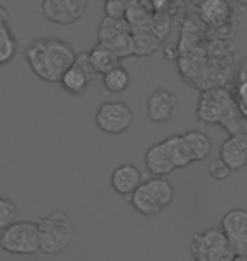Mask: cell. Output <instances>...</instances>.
Listing matches in <instances>:
<instances>
[{
	"label": "cell",
	"mask_w": 247,
	"mask_h": 261,
	"mask_svg": "<svg viewBox=\"0 0 247 261\" xmlns=\"http://www.w3.org/2000/svg\"><path fill=\"white\" fill-rule=\"evenodd\" d=\"M129 33H132V31H130V25L127 20H125V17L117 19V17H108V15H105L102 24H100V28H98V43L108 46L110 43H114L115 39L122 38L124 34H129Z\"/></svg>",
	"instance_id": "cell-18"
},
{
	"label": "cell",
	"mask_w": 247,
	"mask_h": 261,
	"mask_svg": "<svg viewBox=\"0 0 247 261\" xmlns=\"http://www.w3.org/2000/svg\"><path fill=\"white\" fill-rule=\"evenodd\" d=\"M88 56H90L92 65L100 76H103L105 73L112 71L114 68L120 66V58L105 44L97 43L90 51H88Z\"/></svg>",
	"instance_id": "cell-17"
},
{
	"label": "cell",
	"mask_w": 247,
	"mask_h": 261,
	"mask_svg": "<svg viewBox=\"0 0 247 261\" xmlns=\"http://www.w3.org/2000/svg\"><path fill=\"white\" fill-rule=\"evenodd\" d=\"M198 19L212 29H220L232 17V5L229 0H200L197 5Z\"/></svg>",
	"instance_id": "cell-11"
},
{
	"label": "cell",
	"mask_w": 247,
	"mask_h": 261,
	"mask_svg": "<svg viewBox=\"0 0 247 261\" xmlns=\"http://www.w3.org/2000/svg\"><path fill=\"white\" fill-rule=\"evenodd\" d=\"M244 80H247V60L240 63L237 70V82H244Z\"/></svg>",
	"instance_id": "cell-28"
},
{
	"label": "cell",
	"mask_w": 247,
	"mask_h": 261,
	"mask_svg": "<svg viewBox=\"0 0 247 261\" xmlns=\"http://www.w3.org/2000/svg\"><path fill=\"white\" fill-rule=\"evenodd\" d=\"M132 41H134V56H139V58L151 56L161 44V41L151 31H135V33H132Z\"/></svg>",
	"instance_id": "cell-23"
},
{
	"label": "cell",
	"mask_w": 247,
	"mask_h": 261,
	"mask_svg": "<svg viewBox=\"0 0 247 261\" xmlns=\"http://www.w3.org/2000/svg\"><path fill=\"white\" fill-rule=\"evenodd\" d=\"M146 168L152 176H168L176 168L164 143H156L146 151Z\"/></svg>",
	"instance_id": "cell-14"
},
{
	"label": "cell",
	"mask_w": 247,
	"mask_h": 261,
	"mask_svg": "<svg viewBox=\"0 0 247 261\" xmlns=\"http://www.w3.org/2000/svg\"><path fill=\"white\" fill-rule=\"evenodd\" d=\"M180 111V100L175 92L170 88L159 87L152 90L146 102V114L148 119L154 124H166L171 122Z\"/></svg>",
	"instance_id": "cell-9"
},
{
	"label": "cell",
	"mask_w": 247,
	"mask_h": 261,
	"mask_svg": "<svg viewBox=\"0 0 247 261\" xmlns=\"http://www.w3.org/2000/svg\"><path fill=\"white\" fill-rule=\"evenodd\" d=\"M220 227L229 239L235 256H247V211L245 208H230L222 217Z\"/></svg>",
	"instance_id": "cell-10"
},
{
	"label": "cell",
	"mask_w": 247,
	"mask_h": 261,
	"mask_svg": "<svg viewBox=\"0 0 247 261\" xmlns=\"http://www.w3.org/2000/svg\"><path fill=\"white\" fill-rule=\"evenodd\" d=\"M208 173H210V176H212L213 180H217V181H224V180H227L229 176H230V173H232V168L225 163L224 160H215V161H212L210 163V166H208Z\"/></svg>",
	"instance_id": "cell-27"
},
{
	"label": "cell",
	"mask_w": 247,
	"mask_h": 261,
	"mask_svg": "<svg viewBox=\"0 0 247 261\" xmlns=\"http://www.w3.org/2000/svg\"><path fill=\"white\" fill-rule=\"evenodd\" d=\"M141 184H143V173L132 163L117 166L110 175V185H112L114 192L122 197H130L139 189Z\"/></svg>",
	"instance_id": "cell-12"
},
{
	"label": "cell",
	"mask_w": 247,
	"mask_h": 261,
	"mask_svg": "<svg viewBox=\"0 0 247 261\" xmlns=\"http://www.w3.org/2000/svg\"><path fill=\"white\" fill-rule=\"evenodd\" d=\"M41 253L61 254L71 246L75 239V224L65 211H54L38 221Z\"/></svg>",
	"instance_id": "cell-3"
},
{
	"label": "cell",
	"mask_w": 247,
	"mask_h": 261,
	"mask_svg": "<svg viewBox=\"0 0 247 261\" xmlns=\"http://www.w3.org/2000/svg\"><path fill=\"white\" fill-rule=\"evenodd\" d=\"M10 17H9V10L4 7V5H0V24L2 22H9Z\"/></svg>",
	"instance_id": "cell-29"
},
{
	"label": "cell",
	"mask_w": 247,
	"mask_h": 261,
	"mask_svg": "<svg viewBox=\"0 0 247 261\" xmlns=\"http://www.w3.org/2000/svg\"><path fill=\"white\" fill-rule=\"evenodd\" d=\"M0 249L15 256H31L41 251L38 224L33 221H17L0 232Z\"/></svg>",
	"instance_id": "cell-5"
},
{
	"label": "cell",
	"mask_w": 247,
	"mask_h": 261,
	"mask_svg": "<svg viewBox=\"0 0 247 261\" xmlns=\"http://www.w3.org/2000/svg\"><path fill=\"white\" fill-rule=\"evenodd\" d=\"M232 97L239 114L247 121V80L235 82V88L232 90Z\"/></svg>",
	"instance_id": "cell-26"
},
{
	"label": "cell",
	"mask_w": 247,
	"mask_h": 261,
	"mask_svg": "<svg viewBox=\"0 0 247 261\" xmlns=\"http://www.w3.org/2000/svg\"><path fill=\"white\" fill-rule=\"evenodd\" d=\"M102 82H103L105 90L108 93H112V95H120V93H124L129 88L130 75L124 66H117V68H114L112 71L105 73L102 76Z\"/></svg>",
	"instance_id": "cell-22"
},
{
	"label": "cell",
	"mask_w": 247,
	"mask_h": 261,
	"mask_svg": "<svg viewBox=\"0 0 247 261\" xmlns=\"http://www.w3.org/2000/svg\"><path fill=\"white\" fill-rule=\"evenodd\" d=\"M19 217V208L12 198L7 195H0V232L9 226H12L14 222H17Z\"/></svg>",
	"instance_id": "cell-24"
},
{
	"label": "cell",
	"mask_w": 247,
	"mask_h": 261,
	"mask_svg": "<svg viewBox=\"0 0 247 261\" xmlns=\"http://www.w3.org/2000/svg\"><path fill=\"white\" fill-rule=\"evenodd\" d=\"M129 202L134 211L139 212L141 216H144V217H156L162 212V208L157 205V202L154 200V197H152V194L149 192L148 187H146L144 181L139 185V189L129 197Z\"/></svg>",
	"instance_id": "cell-16"
},
{
	"label": "cell",
	"mask_w": 247,
	"mask_h": 261,
	"mask_svg": "<svg viewBox=\"0 0 247 261\" xmlns=\"http://www.w3.org/2000/svg\"><path fill=\"white\" fill-rule=\"evenodd\" d=\"M19 43L10 29V22L0 24V66L9 65L15 58Z\"/></svg>",
	"instance_id": "cell-21"
},
{
	"label": "cell",
	"mask_w": 247,
	"mask_h": 261,
	"mask_svg": "<svg viewBox=\"0 0 247 261\" xmlns=\"http://www.w3.org/2000/svg\"><path fill=\"white\" fill-rule=\"evenodd\" d=\"M75 48L65 39L41 36L24 51L25 61L38 78L48 83H60L61 76L76 60Z\"/></svg>",
	"instance_id": "cell-1"
},
{
	"label": "cell",
	"mask_w": 247,
	"mask_h": 261,
	"mask_svg": "<svg viewBox=\"0 0 247 261\" xmlns=\"http://www.w3.org/2000/svg\"><path fill=\"white\" fill-rule=\"evenodd\" d=\"M235 4H239L240 7H245L247 9V0H235Z\"/></svg>",
	"instance_id": "cell-30"
},
{
	"label": "cell",
	"mask_w": 247,
	"mask_h": 261,
	"mask_svg": "<svg viewBox=\"0 0 247 261\" xmlns=\"http://www.w3.org/2000/svg\"><path fill=\"white\" fill-rule=\"evenodd\" d=\"M97 127L105 134H122L134 124V112L125 102L107 100L97 109L95 114Z\"/></svg>",
	"instance_id": "cell-6"
},
{
	"label": "cell",
	"mask_w": 247,
	"mask_h": 261,
	"mask_svg": "<svg viewBox=\"0 0 247 261\" xmlns=\"http://www.w3.org/2000/svg\"><path fill=\"white\" fill-rule=\"evenodd\" d=\"M232 261H247V256H235Z\"/></svg>",
	"instance_id": "cell-31"
},
{
	"label": "cell",
	"mask_w": 247,
	"mask_h": 261,
	"mask_svg": "<svg viewBox=\"0 0 247 261\" xmlns=\"http://www.w3.org/2000/svg\"><path fill=\"white\" fill-rule=\"evenodd\" d=\"M190 251L195 261H232L235 258L220 226H210L193 234Z\"/></svg>",
	"instance_id": "cell-4"
},
{
	"label": "cell",
	"mask_w": 247,
	"mask_h": 261,
	"mask_svg": "<svg viewBox=\"0 0 247 261\" xmlns=\"http://www.w3.org/2000/svg\"><path fill=\"white\" fill-rule=\"evenodd\" d=\"M88 0H43L41 15L58 25H71L78 22L87 10Z\"/></svg>",
	"instance_id": "cell-8"
},
{
	"label": "cell",
	"mask_w": 247,
	"mask_h": 261,
	"mask_svg": "<svg viewBox=\"0 0 247 261\" xmlns=\"http://www.w3.org/2000/svg\"><path fill=\"white\" fill-rule=\"evenodd\" d=\"M162 143H164L176 170L186 168V166H190L193 163L190 151H188L186 143H185V139H183L181 134H173V136H170V138H166Z\"/></svg>",
	"instance_id": "cell-19"
},
{
	"label": "cell",
	"mask_w": 247,
	"mask_h": 261,
	"mask_svg": "<svg viewBox=\"0 0 247 261\" xmlns=\"http://www.w3.org/2000/svg\"><path fill=\"white\" fill-rule=\"evenodd\" d=\"M197 119L203 126H222L230 136L247 133V121L235 107L232 92L224 87L202 92L197 106Z\"/></svg>",
	"instance_id": "cell-2"
},
{
	"label": "cell",
	"mask_w": 247,
	"mask_h": 261,
	"mask_svg": "<svg viewBox=\"0 0 247 261\" xmlns=\"http://www.w3.org/2000/svg\"><path fill=\"white\" fill-rule=\"evenodd\" d=\"M144 184L162 211L170 207L171 202L175 200V187L171 185V181L166 176H152L151 180L144 181Z\"/></svg>",
	"instance_id": "cell-20"
},
{
	"label": "cell",
	"mask_w": 247,
	"mask_h": 261,
	"mask_svg": "<svg viewBox=\"0 0 247 261\" xmlns=\"http://www.w3.org/2000/svg\"><path fill=\"white\" fill-rule=\"evenodd\" d=\"M170 28H171L170 17H168V15H166L164 12H157V14L154 15V17H152L151 33L154 34L159 41L166 39V36L170 34Z\"/></svg>",
	"instance_id": "cell-25"
},
{
	"label": "cell",
	"mask_w": 247,
	"mask_h": 261,
	"mask_svg": "<svg viewBox=\"0 0 247 261\" xmlns=\"http://www.w3.org/2000/svg\"><path fill=\"white\" fill-rule=\"evenodd\" d=\"M220 160H224L232 171L242 170L247 165V133L229 136L220 146Z\"/></svg>",
	"instance_id": "cell-13"
},
{
	"label": "cell",
	"mask_w": 247,
	"mask_h": 261,
	"mask_svg": "<svg viewBox=\"0 0 247 261\" xmlns=\"http://www.w3.org/2000/svg\"><path fill=\"white\" fill-rule=\"evenodd\" d=\"M98 76L100 75L97 73L95 68H93L88 53H80V55H76L75 63L68 68L65 71V75L61 76L60 85L63 87V90L66 93H71V95H83Z\"/></svg>",
	"instance_id": "cell-7"
},
{
	"label": "cell",
	"mask_w": 247,
	"mask_h": 261,
	"mask_svg": "<svg viewBox=\"0 0 247 261\" xmlns=\"http://www.w3.org/2000/svg\"><path fill=\"white\" fill-rule=\"evenodd\" d=\"M183 139L186 143V148L190 151L191 161L193 163H200V161H205L212 154L213 144H212V138L202 129H190L186 133H183Z\"/></svg>",
	"instance_id": "cell-15"
}]
</instances>
